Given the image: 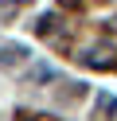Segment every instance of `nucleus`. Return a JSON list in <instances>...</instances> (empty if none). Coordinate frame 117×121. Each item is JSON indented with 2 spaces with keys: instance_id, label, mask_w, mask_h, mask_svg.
<instances>
[{
  "instance_id": "nucleus-5",
  "label": "nucleus",
  "mask_w": 117,
  "mask_h": 121,
  "mask_svg": "<svg viewBox=\"0 0 117 121\" xmlns=\"http://www.w3.org/2000/svg\"><path fill=\"white\" fill-rule=\"evenodd\" d=\"M62 4H78V0H62Z\"/></svg>"
},
{
  "instance_id": "nucleus-4",
  "label": "nucleus",
  "mask_w": 117,
  "mask_h": 121,
  "mask_svg": "<svg viewBox=\"0 0 117 121\" xmlns=\"http://www.w3.org/2000/svg\"><path fill=\"white\" fill-rule=\"evenodd\" d=\"M4 4H27V0H4Z\"/></svg>"
},
{
  "instance_id": "nucleus-2",
  "label": "nucleus",
  "mask_w": 117,
  "mask_h": 121,
  "mask_svg": "<svg viewBox=\"0 0 117 121\" xmlns=\"http://www.w3.org/2000/svg\"><path fill=\"white\" fill-rule=\"evenodd\" d=\"M113 109H117V102H113L109 94H101V98H98V117L105 121V113H113Z\"/></svg>"
},
{
  "instance_id": "nucleus-1",
  "label": "nucleus",
  "mask_w": 117,
  "mask_h": 121,
  "mask_svg": "<svg viewBox=\"0 0 117 121\" xmlns=\"http://www.w3.org/2000/svg\"><path fill=\"white\" fill-rule=\"evenodd\" d=\"M35 31H39V35H55V31H59V16H39Z\"/></svg>"
},
{
  "instance_id": "nucleus-3",
  "label": "nucleus",
  "mask_w": 117,
  "mask_h": 121,
  "mask_svg": "<svg viewBox=\"0 0 117 121\" xmlns=\"http://www.w3.org/2000/svg\"><path fill=\"white\" fill-rule=\"evenodd\" d=\"M27 121H59V117H27Z\"/></svg>"
}]
</instances>
